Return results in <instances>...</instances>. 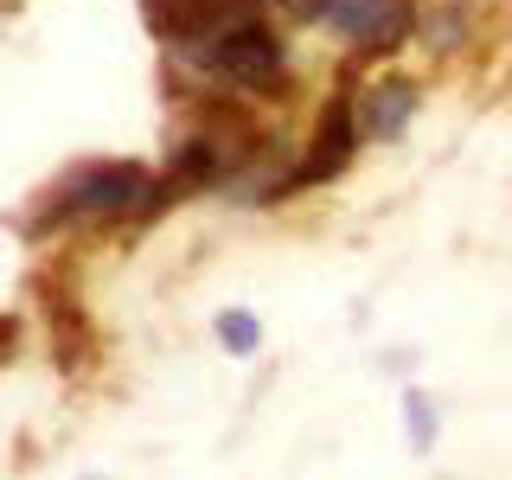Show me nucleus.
I'll use <instances>...</instances> for the list:
<instances>
[{"instance_id":"nucleus-1","label":"nucleus","mask_w":512,"mask_h":480,"mask_svg":"<svg viewBox=\"0 0 512 480\" xmlns=\"http://www.w3.org/2000/svg\"><path fill=\"white\" fill-rule=\"evenodd\" d=\"M167 199H173V186L154 180L141 160H96V167H77L45 199V218L52 224H141Z\"/></svg>"},{"instance_id":"nucleus-2","label":"nucleus","mask_w":512,"mask_h":480,"mask_svg":"<svg viewBox=\"0 0 512 480\" xmlns=\"http://www.w3.org/2000/svg\"><path fill=\"white\" fill-rule=\"evenodd\" d=\"M263 141L269 135H256V122L244 116V109L205 103L199 122L173 141V160H167V173H160V180H167L173 192H205V186H224V192H231V180L256 160Z\"/></svg>"},{"instance_id":"nucleus-3","label":"nucleus","mask_w":512,"mask_h":480,"mask_svg":"<svg viewBox=\"0 0 512 480\" xmlns=\"http://www.w3.org/2000/svg\"><path fill=\"white\" fill-rule=\"evenodd\" d=\"M141 13H148L154 39H167L186 64H199L218 39L263 20V0H141Z\"/></svg>"},{"instance_id":"nucleus-4","label":"nucleus","mask_w":512,"mask_h":480,"mask_svg":"<svg viewBox=\"0 0 512 480\" xmlns=\"http://www.w3.org/2000/svg\"><path fill=\"white\" fill-rule=\"evenodd\" d=\"M301 20L333 26L359 52H397L410 39L416 0H301Z\"/></svg>"},{"instance_id":"nucleus-5","label":"nucleus","mask_w":512,"mask_h":480,"mask_svg":"<svg viewBox=\"0 0 512 480\" xmlns=\"http://www.w3.org/2000/svg\"><path fill=\"white\" fill-rule=\"evenodd\" d=\"M199 71H205V77H224V84H237V90H276V84H282V71H288L282 32L269 26V20L237 26L231 39H218L212 52L199 58Z\"/></svg>"},{"instance_id":"nucleus-6","label":"nucleus","mask_w":512,"mask_h":480,"mask_svg":"<svg viewBox=\"0 0 512 480\" xmlns=\"http://www.w3.org/2000/svg\"><path fill=\"white\" fill-rule=\"evenodd\" d=\"M359 109L346 103V96H333L327 109H320V128H314V148L295 160V173H288V192H301V186H320V180H333V173L352 160V148H359Z\"/></svg>"},{"instance_id":"nucleus-7","label":"nucleus","mask_w":512,"mask_h":480,"mask_svg":"<svg viewBox=\"0 0 512 480\" xmlns=\"http://www.w3.org/2000/svg\"><path fill=\"white\" fill-rule=\"evenodd\" d=\"M410 109H416V84H404V77H384V84H372V90H365V103H359L365 141H391L397 128L410 122Z\"/></svg>"},{"instance_id":"nucleus-8","label":"nucleus","mask_w":512,"mask_h":480,"mask_svg":"<svg viewBox=\"0 0 512 480\" xmlns=\"http://www.w3.org/2000/svg\"><path fill=\"white\" fill-rule=\"evenodd\" d=\"M212 333H218V346L231 352V359H256V352H263V320L250 308H224L212 320Z\"/></svg>"},{"instance_id":"nucleus-9","label":"nucleus","mask_w":512,"mask_h":480,"mask_svg":"<svg viewBox=\"0 0 512 480\" xmlns=\"http://www.w3.org/2000/svg\"><path fill=\"white\" fill-rule=\"evenodd\" d=\"M404 436H410L416 455H429V448L442 442V410H436V397L416 391V384L404 391Z\"/></svg>"},{"instance_id":"nucleus-10","label":"nucleus","mask_w":512,"mask_h":480,"mask_svg":"<svg viewBox=\"0 0 512 480\" xmlns=\"http://www.w3.org/2000/svg\"><path fill=\"white\" fill-rule=\"evenodd\" d=\"M455 26H461V13H455V0L429 20V45H455Z\"/></svg>"},{"instance_id":"nucleus-11","label":"nucleus","mask_w":512,"mask_h":480,"mask_svg":"<svg viewBox=\"0 0 512 480\" xmlns=\"http://www.w3.org/2000/svg\"><path fill=\"white\" fill-rule=\"evenodd\" d=\"M90 480H96V474H90Z\"/></svg>"}]
</instances>
